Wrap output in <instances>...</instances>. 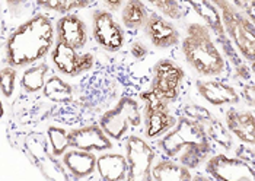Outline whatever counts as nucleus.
<instances>
[{
  "label": "nucleus",
  "instance_id": "nucleus-1",
  "mask_svg": "<svg viewBox=\"0 0 255 181\" xmlns=\"http://www.w3.org/2000/svg\"><path fill=\"white\" fill-rule=\"evenodd\" d=\"M157 148L171 160H178L181 165L193 170L207 161L212 145L204 124L185 116L157 141Z\"/></svg>",
  "mask_w": 255,
  "mask_h": 181
},
{
  "label": "nucleus",
  "instance_id": "nucleus-2",
  "mask_svg": "<svg viewBox=\"0 0 255 181\" xmlns=\"http://www.w3.org/2000/svg\"><path fill=\"white\" fill-rule=\"evenodd\" d=\"M54 26L50 18L38 13L18 26L6 42V63L10 67L32 66L53 47Z\"/></svg>",
  "mask_w": 255,
  "mask_h": 181
},
{
  "label": "nucleus",
  "instance_id": "nucleus-3",
  "mask_svg": "<svg viewBox=\"0 0 255 181\" xmlns=\"http://www.w3.org/2000/svg\"><path fill=\"white\" fill-rule=\"evenodd\" d=\"M185 61L200 76L216 78L225 73L226 59L219 50L212 31L203 22H191L181 41Z\"/></svg>",
  "mask_w": 255,
  "mask_h": 181
},
{
  "label": "nucleus",
  "instance_id": "nucleus-4",
  "mask_svg": "<svg viewBox=\"0 0 255 181\" xmlns=\"http://www.w3.org/2000/svg\"><path fill=\"white\" fill-rule=\"evenodd\" d=\"M213 4L217 7L222 25L226 37L235 44V50L250 63H254L255 57V32L254 23L250 22L239 10L228 0H213Z\"/></svg>",
  "mask_w": 255,
  "mask_h": 181
},
{
  "label": "nucleus",
  "instance_id": "nucleus-5",
  "mask_svg": "<svg viewBox=\"0 0 255 181\" xmlns=\"http://www.w3.org/2000/svg\"><path fill=\"white\" fill-rule=\"evenodd\" d=\"M141 123L143 116L137 101L131 97H123L114 108L101 117L98 126L110 139L123 141L130 130L138 127Z\"/></svg>",
  "mask_w": 255,
  "mask_h": 181
},
{
  "label": "nucleus",
  "instance_id": "nucleus-6",
  "mask_svg": "<svg viewBox=\"0 0 255 181\" xmlns=\"http://www.w3.org/2000/svg\"><path fill=\"white\" fill-rule=\"evenodd\" d=\"M155 149L143 138L131 135L126 141V181H153L152 168L155 164Z\"/></svg>",
  "mask_w": 255,
  "mask_h": 181
},
{
  "label": "nucleus",
  "instance_id": "nucleus-7",
  "mask_svg": "<svg viewBox=\"0 0 255 181\" xmlns=\"http://www.w3.org/2000/svg\"><path fill=\"white\" fill-rule=\"evenodd\" d=\"M141 101L144 104V135L147 139H157L168 133L175 124L177 117L172 116L169 105L165 101L159 100L150 91L141 94Z\"/></svg>",
  "mask_w": 255,
  "mask_h": 181
},
{
  "label": "nucleus",
  "instance_id": "nucleus-8",
  "mask_svg": "<svg viewBox=\"0 0 255 181\" xmlns=\"http://www.w3.org/2000/svg\"><path fill=\"white\" fill-rule=\"evenodd\" d=\"M185 78L182 67L171 59H162L153 66L150 92L166 104L174 102L179 95L181 83Z\"/></svg>",
  "mask_w": 255,
  "mask_h": 181
},
{
  "label": "nucleus",
  "instance_id": "nucleus-9",
  "mask_svg": "<svg viewBox=\"0 0 255 181\" xmlns=\"http://www.w3.org/2000/svg\"><path fill=\"white\" fill-rule=\"evenodd\" d=\"M206 173L215 181H254V168L251 164L217 154L206 161Z\"/></svg>",
  "mask_w": 255,
  "mask_h": 181
},
{
  "label": "nucleus",
  "instance_id": "nucleus-10",
  "mask_svg": "<svg viewBox=\"0 0 255 181\" xmlns=\"http://www.w3.org/2000/svg\"><path fill=\"white\" fill-rule=\"evenodd\" d=\"M92 32L99 45L110 53L120 51L124 45L126 35L114 15L104 10H95L92 15Z\"/></svg>",
  "mask_w": 255,
  "mask_h": 181
},
{
  "label": "nucleus",
  "instance_id": "nucleus-11",
  "mask_svg": "<svg viewBox=\"0 0 255 181\" xmlns=\"http://www.w3.org/2000/svg\"><path fill=\"white\" fill-rule=\"evenodd\" d=\"M94 54L82 53L79 54L78 50L57 42L51 51V60L57 67L60 73L66 76H78L94 67Z\"/></svg>",
  "mask_w": 255,
  "mask_h": 181
},
{
  "label": "nucleus",
  "instance_id": "nucleus-12",
  "mask_svg": "<svg viewBox=\"0 0 255 181\" xmlns=\"http://www.w3.org/2000/svg\"><path fill=\"white\" fill-rule=\"evenodd\" d=\"M69 148L85 152H104L113 149L111 139L101 130L98 124H89L73 129L67 133Z\"/></svg>",
  "mask_w": 255,
  "mask_h": 181
},
{
  "label": "nucleus",
  "instance_id": "nucleus-13",
  "mask_svg": "<svg viewBox=\"0 0 255 181\" xmlns=\"http://www.w3.org/2000/svg\"><path fill=\"white\" fill-rule=\"evenodd\" d=\"M144 32L153 47L159 50L171 48L181 41V34L175 25L162 18L156 12H152L144 23Z\"/></svg>",
  "mask_w": 255,
  "mask_h": 181
},
{
  "label": "nucleus",
  "instance_id": "nucleus-14",
  "mask_svg": "<svg viewBox=\"0 0 255 181\" xmlns=\"http://www.w3.org/2000/svg\"><path fill=\"white\" fill-rule=\"evenodd\" d=\"M197 92L206 102L215 107L236 105L239 102V94L235 88L226 82L215 79H200L196 83Z\"/></svg>",
  "mask_w": 255,
  "mask_h": 181
},
{
  "label": "nucleus",
  "instance_id": "nucleus-15",
  "mask_svg": "<svg viewBox=\"0 0 255 181\" xmlns=\"http://www.w3.org/2000/svg\"><path fill=\"white\" fill-rule=\"evenodd\" d=\"M56 29H57V42L69 45L75 50H80L82 47H85L88 41V29L85 22L73 13L60 18L57 20Z\"/></svg>",
  "mask_w": 255,
  "mask_h": 181
},
{
  "label": "nucleus",
  "instance_id": "nucleus-16",
  "mask_svg": "<svg viewBox=\"0 0 255 181\" xmlns=\"http://www.w3.org/2000/svg\"><path fill=\"white\" fill-rule=\"evenodd\" d=\"M226 129L244 145H254V114L253 111H241L231 108L226 113Z\"/></svg>",
  "mask_w": 255,
  "mask_h": 181
},
{
  "label": "nucleus",
  "instance_id": "nucleus-17",
  "mask_svg": "<svg viewBox=\"0 0 255 181\" xmlns=\"http://www.w3.org/2000/svg\"><path fill=\"white\" fill-rule=\"evenodd\" d=\"M63 165L75 179H86L97 170V155L94 152L72 149L63 155Z\"/></svg>",
  "mask_w": 255,
  "mask_h": 181
},
{
  "label": "nucleus",
  "instance_id": "nucleus-18",
  "mask_svg": "<svg viewBox=\"0 0 255 181\" xmlns=\"http://www.w3.org/2000/svg\"><path fill=\"white\" fill-rule=\"evenodd\" d=\"M97 170L104 181H124L127 176L126 155L110 152L97 157Z\"/></svg>",
  "mask_w": 255,
  "mask_h": 181
},
{
  "label": "nucleus",
  "instance_id": "nucleus-19",
  "mask_svg": "<svg viewBox=\"0 0 255 181\" xmlns=\"http://www.w3.org/2000/svg\"><path fill=\"white\" fill-rule=\"evenodd\" d=\"M153 181H191V170L172 160H160L152 168Z\"/></svg>",
  "mask_w": 255,
  "mask_h": 181
},
{
  "label": "nucleus",
  "instance_id": "nucleus-20",
  "mask_svg": "<svg viewBox=\"0 0 255 181\" xmlns=\"http://www.w3.org/2000/svg\"><path fill=\"white\" fill-rule=\"evenodd\" d=\"M150 15V10L144 1L128 0L123 4L121 9V22L127 29H140L144 28V23Z\"/></svg>",
  "mask_w": 255,
  "mask_h": 181
},
{
  "label": "nucleus",
  "instance_id": "nucleus-21",
  "mask_svg": "<svg viewBox=\"0 0 255 181\" xmlns=\"http://www.w3.org/2000/svg\"><path fill=\"white\" fill-rule=\"evenodd\" d=\"M48 72V66L45 63H38L28 66L20 78V86L26 94H35L42 91L45 85V76Z\"/></svg>",
  "mask_w": 255,
  "mask_h": 181
},
{
  "label": "nucleus",
  "instance_id": "nucleus-22",
  "mask_svg": "<svg viewBox=\"0 0 255 181\" xmlns=\"http://www.w3.org/2000/svg\"><path fill=\"white\" fill-rule=\"evenodd\" d=\"M26 146H28V151L32 155H35L37 162H38V167L42 170V173L47 177H50L51 180L54 181H67L66 180V174H64L63 168L60 165H57V161L54 160V157L53 155H48L45 152V145L42 146V154L37 151V148L31 142H28Z\"/></svg>",
  "mask_w": 255,
  "mask_h": 181
},
{
  "label": "nucleus",
  "instance_id": "nucleus-23",
  "mask_svg": "<svg viewBox=\"0 0 255 181\" xmlns=\"http://www.w3.org/2000/svg\"><path fill=\"white\" fill-rule=\"evenodd\" d=\"M42 94L50 101L66 104V102H70L73 98V88L70 86V83L63 81L59 76H51L45 82L42 88Z\"/></svg>",
  "mask_w": 255,
  "mask_h": 181
},
{
  "label": "nucleus",
  "instance_id": "nucleus-24",
  "mask_svg": "<svg viewBox=\"0 0 255 181\" xmlns=\"http://www.w3.org/2000/svg\"><path fill=\"white\" fill-rule=\"evenodd\" d=\"M147 4H150L153 9L159 12L162 18H169L174 20H181L187 15V3L178 1V0H149Z\"/></svg>",
  "mask_w": 255,
  "mask_h": 181
},
{
  "label": "nucleus",
  "instance_id": "nucleus-25",
  "mask_svg": "<svg viewBox=\"0 0 255 181\" xmlns=\"http://www.w3.org/2000/svg\"><path fill=\"white\" fill-rule=\"evenodd\" d=\"M37 4L53 12H59L63 15H70V12L82 9L91 4L89 0H39Z\"/></svg>",
  "mask_w": 255,
  "mask_h": 181
},
{
  "label": "nucleus",
  "instance_id": "nucleus-26",
  "mask_svg": "<svg viewBox=\"0 0 255 181\" xmlns=\"http://www.w3.org/2000/svg\"><path fill=\"white\" fill-rule=\"evenodd\" d=\"M207 136L209 139L216 142L219 146H222L225 151L232 149L234 146V139L232 135L228 132V129L222 124V121L217 120L216 117H213L209 121V129H207Z\"/></svg>",
  "mask_w": 255,
  "mask_h": 181
},
{
  "label": "nucleus",
  "instance_id": "nucleus-27",
  "mask_svg": "<svg viewBox=\"0 0 255 181\" xmlns=\"http://www.w3.org/2000/svg\"><path fill=\"white\" fill-rule=\"evenodd\" d=\"M67 133L64 129L61 127H56L51 126L47 130V138L50 142V148H51V155L54 158L57 157H63L67 149H69V141H67Z\"/></svg>",
  "mask_w": 255,
  "mask_h": 181
},
{
  "label": "nucleus",
  "instance_id": "nucleus-28",
  "mask_svg": "<svg viewBox=\"0 0 255 181\" xmlns=\"http://www.w3.org/2000/svg\"><path fill=\"white\" fill-rule=\"evenodd\" d=\"M16 69L6 66L4 69L0 70V92L6 97L10 98L15 92V85H16Z\"/></svg>",
  "mask_w": 255,
  "mask_h": 181
},
{
  "label": "nucleus",
  "instance_id": "nucleus-29",
  "mask_svg": "<svg viewBox=\"0 0 255 181\" xmlns=\"http://www.w3.org/2000/svg\"><path fill=\"white\" fill-rule=\"evenodd\" d=\"M184 111H185V117H188V119H191V120L198 121V123H201V124H204V123L209 124V121L215 117L207 108H204V107H201V105H196V104H188V105H185Z\"/></svg>",
  "mask_w": 255,
  "mask_h": 181
},
{
  "label": "nucleus",
  "instance_id": "nucleus-30",
  "mask_svg": "<svg viewBox=\"0 0 255 181\" xmlns=\"http://www.w3.org/2000/svg\"><path fill=\"white\" fill-rule=\"evenodd\" d=\"M130 53H131V56H133L134 59L143 60V59L149 54V50H147V47H146L141 41H136V42L131 44Z\"/></svg>",
  "mask_w": 255,
  "mask_h": 181
},
{
  "label": "nucleus",
  "instance_id": "nucleus-31",
  "mask_svg": "<svg viewBox=\"0 0 255 181\" xmlns=\"http://www.w3.org/2000/svg\"><path fill=\"white\" fill-rule=\"evenodd\" d=\"M104 6H105V10L111 13V12H116L117 9L123 6V1L121 0H105Z\"/></svg>",
  "mask_w": 255,
  "mask_h": 181
},
{
  "label": "nucleus",
  "instance_id": "nucleus-32",
  "mask_svg": "<svg viewBox=\"0 0 255 181\" xmlns=\"http://www.w3.org/2000/svg\"><path fill=\"white\" fill-rule=\"evenodd\" d=\"M191 181H215L210 176H207V174H196V176H193V179Z\"/></svg>",
  "mask_w": 255,
  "mask_h": 181
},
{
  "label": "nucleus",
  "instance_id": "nucleus-33",
  "mask_svg": "<svg viewBox=\"0 0 255 181\" xmlns=\"http://www.w3.org/2000/svg\"><path fill=\"white\" fill-rule=\"evenodd\" d=\"M3 114H4V110H3V104H1V100H0V120H1V117H3Z\"/></svg>",
  "mask_w": 255,
  "mask_h": 181
}]
</instances>
